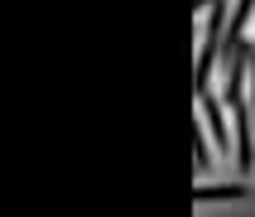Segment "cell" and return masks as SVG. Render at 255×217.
Returning a JSON list of instances; mask_svg holds the SVG:
<instances>
[{
    "instance_id": "cell-3",
    "label": "cell",
    "mask_w": 255,
    "mask_h": 217,
    "mask_svg": "<svg viewBox=\"0 0 255 217\" xmlns=\"http://www.w3.org/2000/svg\"><path fill=\"white\" fill-rule=\"evenodd\" d=\"M246 193H251L246 184H198L193 188V203H202V208L207 203H241Z\"/></svg>"
},
{
    "instance_id": "cell-2",
    "label": "cell",
    "mask_w": 255,
    "mask_h": 217,
    "mask_svg": "<svg viewBox=\"0 0 255 217\" xmlns=\"http://www.w3.org/2000/svg\"><path fill=\"white\" fill-rule=\"evenodd\" d=\"M231 140H236V169H255V121H251V101L231 106Z\"/></svg>"
},
{
    "instance_id": "cell-1",
    "label": "cell",
    "mask_w": 255,
    "mask_h": 217,
    "mask_svg": "<svg viewBox=\"0 0 255 217\" xmlns=\"http://www.w3.org/2000/svg\"><path fill=\"white\" fill-rule=\"evenodd\" d=\"M227 5L212 0L207 5V19H202V53H198V92H212V72L222 63V39H227Z\"/></svg>"
},
{
    "instance_id": "cell-4",
    "label": "cell",
    "mask_w": 255,
    "mask_h": 217,
    "mask_svg": "<svg viewBox=\"0 0 255 217\" xmlns=\"http://www.w3.org/2000/svg\"><path fill=\"white\" fill-rule=\"evenodd\" d=\"M193 155H198V169H207V164H212V135H207V126L193 130Z\"/></svg>"
}]
</instances>
